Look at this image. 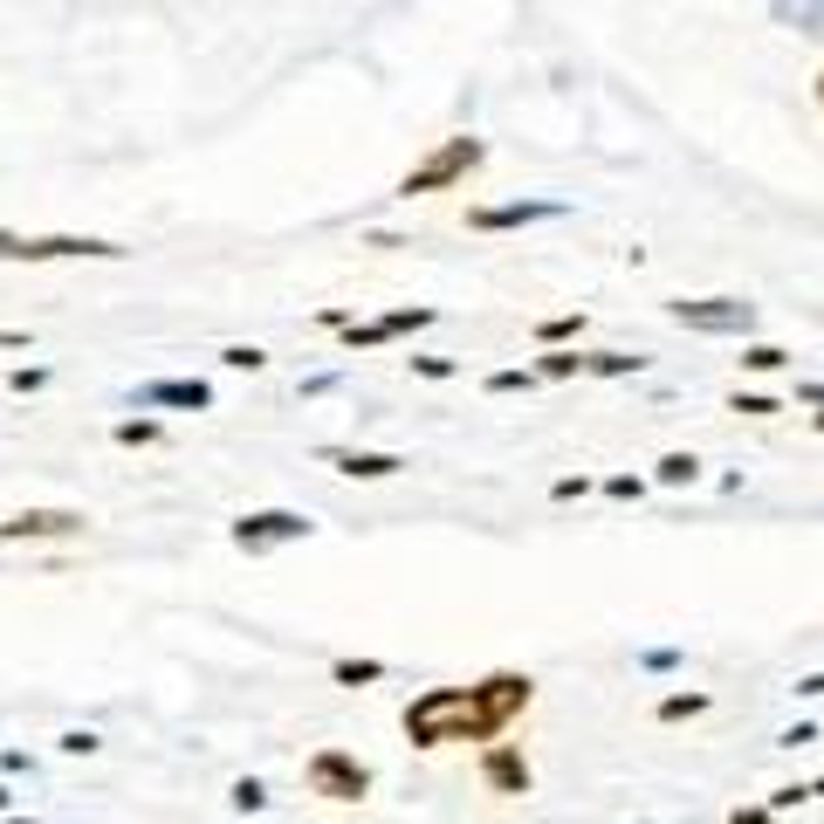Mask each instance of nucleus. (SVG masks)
Masks as SVG:
<instances>
[{
  "label": "nucleus",
  "instance_id": "37",
  "mask_svg": "<svg viewBox=\"0 0 824 824\" xmlns=\"http://www.w3.org/2000/svg\"><path fill=\"white\" fill-rule=\"evenodd\" d=\"M8 804H14V790H8V783H0V811H8Z\"/></svg>",
  "mask_w": 824,
  "mask_h": 824
},
{
  "label": "nucleus",
  "instance_id": "36",
  "mask_svg": "<svg viewBox=\"0 0 824 824\" xmlns=\"http://www.w3.org/2000/svg\"><path fill=\"white\" fill-rule=\"evenodd\" d=\"M797 694H824V674H804V680H797Z\"/></svg>",
  "mask_w": 824,
  "mask_h": 824
},
{
  "label": "nucleus",
  "instance_id": "11",
  "mask_svg": "<svg viewBox=\"0 0 824 824\" xmlns=\"http://www.w3.org/2000/svg\"><path fill=\"white\" fill-rule=\"evenodd\" d=\"M481 777H488V783H495V790H508V797H523V790L536 783V777H529V763H523V756H515V749H508V742H495V749H488V756H481Z\"/></svg>",
  "mask_w": 824,
  "mask_h": 824
},
{
  "label": "nucleus",
  "instance_id": "3",
  "mask_svg": "<svg viewBox=\"0 0 824 824\" xmlns=\"http://www.w3.org/2000/svg\"><path fill=\"white\" fill-rule=\"evenodd\" d=\"M131 248L96 234H8L0 227V262H124Z\"/></svg>",
  "mask_w": 824,
  "mask_h": 824
},
{
  "label": "nucleus",
  "instance_id": "14",
  "mask_svg": "<svg viewBox=\"0 0 824 824\" xmlns=\"http://www.w3.org/2000/svg\"><path fill=\"white\" fill-rule=\"evenodd\" d=\"M591 371H598V378H632V371H646V357H632V351H591Z\"/></svg>",
  "mask_w": 824,
  "mask_h": 824
},
{
  "label": "nucleus",
  "instance_id": "7",
  "mask_svg": "<svg viewBox=\"0 0 824 824\" xmlns=\"http://www.w3.org/2000/svg\"><path fill=\"white\" fill-rule=\"evenodd\" d=\"M563 199H508V206H468L474 234H508V227H536V220H563Z\"/></svg>",
  "mask_w": 824,
  "mask_h": 824
},
{
  "label": "nucleus",
  "instance_id": "33",
  "mask_svg": "<svg viewBox=\"0 0 824 824\" xmlns=\"http://www.w3.org/2000/svg\"><path fill=\"white\" fill-rule=\"evenodd\" d=\"M317 323H323V330H351L357 317H351V309H337V302H330V309H317Z\"/></svg>",
  "mask_w": 824,
  "mask_h": 824
},
{
  "label": "nucleus",
  "instance_id": "17",
  "mask_svg": "<svg viewBox=\"0 0 824 824\" xmlns=\"http://www.w3.org/2000/svg\"><path fill=\"white\" fill-rule=\"evenodd\" d=\"M577 330H584V309H571V317H543V323H536V337H543L550 351H563Z\"/></svg>",
  "mask_w": 824,
  "mask_h": 824
},
{
  "label": "nucleus",
  "instance_id": "13",
  "mask_svg": "<svg viewBox=\"0 0 824 824\" xmlns=\"http://www.w3.org/2000/svg\"><path fill=\"white\" fill-rule=\"evenodd\" d=\"M330 680L337 687H371V680H385V660H330Z\"/></svg>",
  "mask_w": 824,
  "mask_h": 824
},
{
  "label": "nucleus",
  "instance_id": "10",
  "mask_svg": "<svg viewBox=\"0 0 824 824\" xmlns=\"http://www.w3.org/2000/svg\"><path fill=\"white\" fill-rule=\"evenodd\" d=\"M317 460H323V468H337V474H351V481H385V474L405 468L399 454H371V447H323Z\"/></svg>",
  "mask_w": 824,
  "mask_h": 824
},
{
  "label": "nucleus",
  "instance_id": "1",
  "mask_svg": "<svg viewBox=\"0 0 824 824\" xmlns=\"http://www.w3.org/2000/svg\"><path fill=\"white\" fill-rule=\"evenodd\" d=\"M536 701V680L502 666V674H488L474 687H426L412 694L399 729L412 749H447V742H481V749H495L508 735V721H523Z\"/></svg>",
  "mask_w": 824,
  "mask_h": 824
},
{
  "label": "nucleus",
  "instance_id": "32",
  "mask_svg": "<svg viewBox=\"0 0 824 824\" xmlns=\"http://www.w3.org/2000/svg\"><path fill=\"white\" fill-rule=\"evenodd\" d=\"M550 495H557V502H577V495H591V481H584V474H563Z\"/></svg>",
  "mask_w": 824,
  "mask_h": 824
},
{
  "label": "nucleus",
  "instance_id": "18",
  "mask_svg": "<svg viewBox=\"0 0 824 824\" xmlns=\"http://www.w3.org/2000/svg\"><path fill=\"white\" fill-rule=\"evenodd\" d=\"M653 474H660L666 488H694V481H701V460H694V454H666Z\"/></svg>",
  "mask_w": 824,
  "mask_h": 824
},
{
  "label": "nucleus",
  "instance_id": "30",
  "mask_svg": "<svg viewBox=\"0 0 824 824\" xmlns=\"http://www.w3.org/2000/svg\"><path fill=\"white\" fill-rule=\"evenodd\" d=\"M62 749H69V756H96V749H103V742H96L90 729H69V735H62Z\"/></svg>",
  "mask_w": 824,
  "mask_h": 824
},
{
  "label": "nucleus",
  "instance_id": "25",
  "mask_svg": "<svg viewBox=\"0 0 824 824\" xmlns=\"http://www.w3.org/2000/svg\"><path fill=\"white\" fill-rule=\"evenodd\" d=\"M729 412H749V420H769V412H783V405L769 399V392H735V399H729Z\"/></svg>",
  "mask_w": 824,
  "mask_h": 824
},
{
  "label": "nucleus",
  "instance_id": "38",
  "mask_svg": "<svg viewBox=\"0 0 824 824\" xmlns=\"http://www.w3.org/2000/svg\"><path fill=\"white\" fill-rule=\"evenodd\" d=\"M817 111H824V69H817Z\"/></svg>",
  "mask_w": 824,
  "mask_h": 824
},
{
  "label": "nucleus",
  "instance_id": "12",
  "mask_svg": "<svg viewBox=\"0 0 824 824\" xmlns=\"http://www.w3.org/2000/svg\"><path fill=\"white\" fill-rule=\"evenodd\" d=\"M769 21L790 35H817L824 42V0H769Z\"/></svg>",
  "mask_w": 824,
  "mask_h": 824
},
{
  "label": "nucleus",
  "instance_id": "23",
  "mask_svg": "<svg viewBox=\"0 0 824 824\" xmlns=\"http://www.w3.org/2000/svg\"><path fill=\"white\" fill-rule=\"evenodd\" d=\"M220 365H227V371H262V365H268V351H254V344H227V351H220Z\"/></svg>",
  "mask_w": 824,
  "mask_h": 824
},
{
  "label": "nucleus",
  "instance_id": "22",
  "mask_svg": "<svg viewBox=\"0 0 824 824\" xmlns=\"http://www.w3.org/2000/svg\"><path fill=\"white\" fill-rule=\"evenodd\" d=\"M227 797H234V811H248V817H254V811H268V790H262V777H241V783L227 790Z\"/></svg>",
  "mask_w": 824,
  "mask_h": 824
},
{
  "label": "nucleus",
  "instance_id": "34",
  "mask_svg": "<svg viewBox=\"0 0 824 824\" xmlns=\"http://www.w3.org/2000/svg\"><path fill=\"white\" fill-rule=\"evenodd\" d=\"M729 824H769V804H756V811H735Z\"/></svg>",
  "mask_w": 824,
  "mask_h": 824
},
{
  "label": "nucleus",
  "instance_id": "24",
  "mask_svg": "<svg viewBox=\"0 0 824 824\" xmlns=\"http://www.w3.org/2000/svg\"><path fill=\"white\" fill-rule=\"evenodd\" d=\"M701 708H708V694H666L660 721H687V714H701Z\"/></svg>",
  "mask_w": 824,
  "mask_h": 824
},
{
  "label": "nucleus",
  "instance_id": "31",
  "mask_svg": "<svg viewBox=\"0 0 824 824\" xmlns=\"http://www.w3.org/2000/svg\"><path fill=\"white\" fill-rule=\"evenodd\" d=\"M804 797H811V790H804V783H783V790H777V797H769V811H797V804H804Z\"/></svg>",
  "mask_w": 824,
  "mask_h": 824
},
{
  "label": "nucleus",
  "instance_id": "26",
  "mask_svg": "<svg viewBox=\"0 0 824 824\" xmlns=\"http://www.w3.org/2000/svg\"><path fill=\"white\" fill-rule=\"evenodd\" d=\"M385 337H392L385 323H351V330H344V344H351V351H378Z\"/></svg>",
  "mask_w": 824,
  "mask_h": 824
},
{
  "label": "nucleus",
  "instance_id": "21",
  "mask_svg": "<svg viewBox=\"0 0 824 824\" xmlns=\"http://www.w3.org/2000/svg\"><path fill=\"white\" fill-rule=\"evenodd\" d=\"M536 378H543V371H515V365H502V371H488V392H536Z\"/></svg>",
  "mask_w": 824,
  "mask_h": 824
},
{
  "label": "nucleus",
  "instance_id": "35",
  "mask_svg": "<svg viewBox=\"0 0 824 824\" xmlns=\"http://www.w3.org/2000/svg\"><path fill=\"white\" fill-rule=\"evenodd\" d=\"M797 399H804V405H824V385H797Z\"/></svg>",
  "mask_w": 824,
  "mask_h": 824
},
{
  "label": "nucleus",
  "instance_id": "6",
  "mask_svg": "<svg viewBox=\"0 0 824 824\" xmlns=\"http://www.w3.org/2000/svg\"><path fill=\"white\" fill-rule=\"evenodd\" d=\"M227 536H234V550L262 557V550H282V543H309V536H317V523H309L302 508H254V515H241Z\"/></svg>",
  "mask_w": 824,
  "mask_h": 824
},
{
  "label": "nucleus",
  "instance_id": "28",
  "mask_svg": "<svg viewBox=\"0 0 824 824\" xmlns=\"http://www.w3.org/2000/svg\"><path fill=\"white\" fill-rule=\"evenodd\" d=\"M8 385H14V392H42V385H48V365H21Z\"/></svg>",
  "mask_w": 824,
  "mask_h": 824
},
{
  "label": "nucleus",
  "instance_id": "9",
  "mask_svg": "<svg viewBox=\"0 0 824 824\" xmlns=\"http://www.w3.org/2000/svg\"><path fill=\"white\" fill-rule=\"evenodd\" d=\"M131 405H138V412H151V405L206 412V405H214V385H206V378H151V385H138V392H131Z\"/></svg>",
  "mask_w": 824,
  "mask_h": 824
},
{
  "label": "nucleus",
  "instance_id": "4",
  "mask_svg": "<svg viewBox=\"0 0 824 824\" xmlns=\"http://www.w3.org/2000/svg\"><path fill=\"white\" fill-rule=\"evenodd\" d=\"M666 317L687 323V330H701V337H742V344H749L756 302L749 296H674V302H666Z\"/></svg>",
  "mask_w": 824,
  "mask_h": 824
},
{
  "label": "nucleus",
  "instance_id": "27",
  "mask_svg": "<svg viewBox=\"0 0 824 824\" xmlns=\"http://www.w3.org/2000/svg\"><path fill=\"white\" fill-rule=\"evenodd\" d=\"M605 495H618V502H639V495H646V481H639V474H611V481H605Z\"/></svg>",
  "mask_w": 824,
  "mask_h": 824
},
{
  "label": "nucleus",
  "instance_id": "29",
  "mask_svg": "<svg viewBox=\"0 0 824 824\" xmlns=\"http://www.w3.org/2000/svg\"><path fill=\"white\" fill-rule=\"evenodd\" d=\"M412 371H420V378H454L460 365H454V357H412Z\"/></svg>",
  "mask_w": 824,
  "mask_h": 824
},
{
  "label": "nucleus",
  "instance_id": "2",
  "mask_svg": "<svg viewBox=\"0 0 824 824\" xmlns=\"http://www.w3.org/2000/svg\"><path fill=\"white\" fill-rule=\"evenodd\" d=\"M481 159H488V145L481 138H440L426 151L420 165H412L405 179H399V199H426V193H447V186H460V179H474L481 172Z\"/></svg>",
  "mask_w": 824,
  "mask_h": 824
},
{
  "label": "nucleus",
  "instance_id": "5",
  "mask_svg": "<svg viewBox=\"0 0 824 824\" xmlns=\"http://www.w3.org/2000/svg\"><path fill=\"white\" fill-rule=\"evenodd\" d=\"M302 783L323 797V804H365L371 797V769L357 763L351 749H317L302 763Z\"/></svg>",
  "mask_w": 824,
  "mask_h": 824
},
{
  "label": "nucleus",
  "instance_id": "15",
  "mask_svg": "<svg viewBox=\"0 0 824 824\" xmlns=\"http://www.w3.org/2000/svg\"><path fill=\"white\" fill-rule=\"evenodd\" d=\"M783 365H790V351H777V344H742V371L769 378V371H783Z\"/></svg>",
  "mask_w": 824,
  "mask_h": 824
},
{
  "label": "nucleus",
  "instance_id": "20",
  "mask_svg": "<svg viewBox=\"0 0 824 824\" xmlns=\"http://www.w3.org/2000/svg\"><path fill=\"white\" fill-rule=\"evenodd\" d=\"M543 378H577V371H591V357H577V351H543V365H536Z\"/></svg>",
  "mask_w": 824,
  "mask_h": 824
},
{
  "label": "nucleus",
  "instance_id": "39",
  "mask_svg": "<svg viewBox=\"0 0 824 824\" xmlns=\"http://www.w3.org/2000/svg\"><path fill=\"white\" fill-rule=\"evenodd\" d=\"M817 433H824V405H817Z\"/></svg>",
  "mask_w": 824,
  "mask_h": 824
},
{
  "label": "nucleus",
  "instance_id": "8",
  "mask_svg": "<svg viewBox=\"0 0 824 824\" xmlns=\"http://www.w3.org/2000/svg\"><path fill=\"white\" fill-rule=\"evenodd\" d=\"M48 536H83V508H21L0 523V543H48Z\"/></svg>",
  "mask_w": 824,
  "mask_h": 824
},
{
  "label": "nucleus",
  "instance_id": "19",
  "mask_svg": "<svg viewBox=\"0 0 824 824\" xmlns=\"http://www.w3.org/2000/svg\"><path fill=\"white\" fill-rule=\"evenodd\" d=\"M433 317H440V309H426V302H412V309H385V317H378V323H385V330H392V337H405V330H426Z\"/></svg>",
  "mask_w": 824,
  "mask_h": 824
},
{
  "label": "nucleus",
  "instance_id": "16",
  "mask_svg": "<svg viewBox=\"0 0 824 824\" xmlns=\"http://www.w3.org/2000/svg\"><path fill=\"white\" fill-rule=\"evenodd\" d=\"M111 440H117V447H151V440H165V426H159V420H117Z\"/></svg>",
  "mask_w": 824,
  "mask_h": 824
}]
</instances>
